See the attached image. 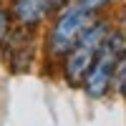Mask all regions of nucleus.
<instances>
[{"label":"nucleus","mask_w":126,"mask_h":126,"mask_svg":"<svg viewBox=\"0 0 126 126\" xmlns=\"http://www.w3.org/2000/svg\"><path fill=\"white\" fill-rule=\"evenodd\" d=\"M109 35H111V28H109L106 20H93L91 23V28L81 35V40L73 46V50L63 58V73H66L68 83L76 86V83L86 81L88 71L96 63V58H98Z\"/></svg>","instance_id":"f03ea898"},{"label":"nucleus","mask_w":126,"mask_h":126,"mask_svg":"<svg viewBox=\"0 0 126 126\" xmlns=\"http://www.w3.org/2000/svg\"><path fill=\"white\" fill-rule=\"evenodd\" d=\"M121 18H124V30H126V8H124V15Z\"/></svg>","instance_id":"6e6552de"},{"label":"nucleus","mask_w":126,"mask_h":126,"mask_svg":"<svg viewBox=\"0 0 126 126\" xmlns=\"http://www.w3.org/2000/svg\"><path fill=\"white\" fill-rule=\"evenodd\" d=\"M78 5H83L86 10H91V13H96V10H103L111 0H76Z\"/></svg>","instance_id":"423d86ee"},{"label":"nucleus","mask_w":126,"mask_h":126,"mask_svg":"<svg viewBox=\"0 0 126 126\" xmlns=\"http://www.w3.org/2000/svg\"><path fill=\"white\" fill-rule=\"evenodd\" d=\"M124 50H126L124 33H111L106 38V43H103L96 63L91 66L86 81H83V88H86V93L91 98H101V96L109 93V86H111V81L116 78V71H119Z\"/></svg>","instance_id":"7ed1b4c3"},{"label":"nucleus","mask_w":126,"mask_h":126,"mask_svg":"<svg viewBox=\"0 0 126 126\" xmlns=\"http://www.w3.org/2000/svg\"><path fill=\"white\" fill-rule=\"evenodd\" d=\"M8 30H10V18H8V13H5V10L0 8V43L5 40Z\"/></svg>","instance_id":"0eeeda50"},{"label":"nucleus","mask_w":126,"mask_h":126,"mask_svg":"<svg viewBox=\"0 0 126 126\" xmlns=\"http://www.w3.org/2000/svg\"><path fill=\"white\" fill-rule=\"evenodd\" d=\"M61 8V0H15L10 13L20 25H38Z\"/></svg>","instance_id":"20e7f679"},{"label":"nucleus","mask_w":126,"mask_h":126,"mask_svg":"<svg viewBox=\"0 0 126 126\" xmlns=\"http://www.w3.org/2000/svg\"><path fill=\"white\" fill-rule=\"evenodd\" d=\"M116 86H119V93L126 98V50H124L121 63H119V71H116Z\"/></svg>","instance_id":"39448f33"},{"label":"nucleus","mask_w":126,"mask_h":126,"mask_svg":"<svg viewBox=\"0 0 126 126\" xmlns=\"http://www.w3.org/2000/svg\"><path fill=\"white\" fill-rule=\"evenodd\" d=\"M93 23V13L86 10L83 5H68L63 8L61 13L56 15L53 25L48 30V38H46V50L53 61H63L73 46L81 40V35L86 33Z\"/></svg>","instance_id":"f257e3e1"}]
</instances>
